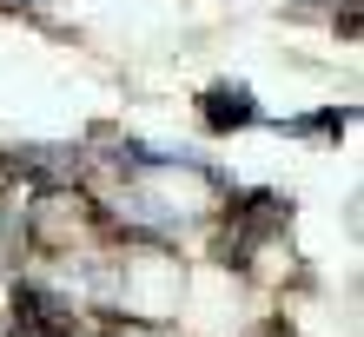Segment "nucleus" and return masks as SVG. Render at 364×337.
I'll return each mask as SVG.
<instances>
[{
    "label": "nucleus",
    "instance_id": "f257e3e1",
    "mask_svg": "<svg viewBox=\"0 0 364 337\" xmlns=\"http://www.w3.org/2000/svg\"><path fill=\"white\" fill-rule=\"evenodd\" d=\"M199 113H205L212 133H232V126H252V119H259V106H252L245 87H212V93L199 99Z\"/></svg>",
    "mask_w": 364,
    "mask_h": 337
}]
</instances>
